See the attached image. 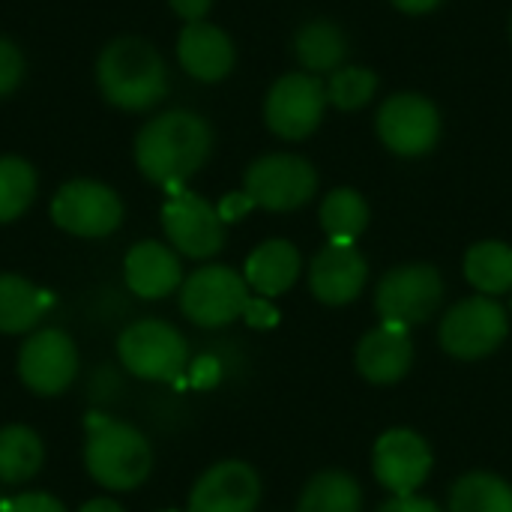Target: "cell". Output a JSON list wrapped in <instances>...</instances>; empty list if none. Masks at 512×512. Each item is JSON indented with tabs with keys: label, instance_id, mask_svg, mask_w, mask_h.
<instances>
[{
	"label": "cell",
	"instance_id": "1",
	"mask_svg": "<svg viewBox=\"0 0 512 512\" xmlns=\"http://www.w3.org/2000/svg\"><path fill=\"white\" fill-rule=\"evenodd\" d=\"M210 150L213 129L201 114L165 111L141 126L135 138V165L150 183L174 195L192 174L204 168Z\"/></svg>",
	"mask_w": 512,
	"mask_h": 512
},
{
	"label": "cell",
	"instance_id": "2",
	"mask_svg": "<svg viewBox=\"0 0 512 512\" xmlns=\"http://www.w3.org/2000/svg\"><path fill=\"white\" fill-rule=\"evenodd\" d=\"M96 81L102 96L123 111H147L168 93L162 54L138 36H120L102 48L96 60Z\"/></svg>",
	"mask_w": 512,
	"mask_h": 512
},
{
	"label": "cell",
	"instance_id": "3",
	"mask_svg": "<svg viewBox=\"0 0 512 512\" xmlns=\"http://www.w3.org/2000/svg\"><path fill=\"white\" fill-rule=\"evenodd\" d=\"M84 468L93 483L108 492H132L153 471V447L147 435L108 414L87 417Z\"/></svg>",
	"mask_w": 512,
	"mask_h": 512
},
{
	"label": "cell",
	"instance_id": "4",
	"mask_svg": "<svg viewBox=\"0 0 512 512\" xmlns=\"http://www.w3.org/2000/svg\"><path fill=\"white\" fill-rule=\"evenodd\" d=\"M117 360L141 381L177 384L189 372V342L174 324L162 318H141L117 336Z\"/></svg>",
	"mask_w": 512,
	"mask_h": 512
},
{
	"label": "cell",
	"instance_id": "5",
	"mask_svg": "<svg viewBox=\"0 0 512 512\" xmlns=\"http://www.w3.org/2000/svg\"><path fill=\"white\" fill-rule=\"evenodd\" d=\"M249 303V285L246 279L225 267V264H207L189 273L180 285V312L195 327H228L237 318H243Z\"/></svg>",
	"mask_w": 512,
	"mask_h": 512
},
{
	"label": "cell",
	"instance_id": "6",
	"mask_svg": "<svg viewBox=\"0 0 512 512\" xmlns=\"http://www.w3.org/2000/svg\"><path fill=\"white\" fill-rule=\"evenodd\" d=\"M510 333L507 309L486 294L459 300L441 318V348L456 360H483L495 354Z\"/></svg>",
	"mask_w": 512,
	"mask_h": 512
},
{
	"label": "cell",
	"instance_id": "7",
	"mask_svg": "<svg viewBox=\"0 0 512 512\" xmlns=\"http://www.w3.org/2000/svg\"><path fill=\"white\" fill-rule=\"evenodd\" d=\"M441 303H444V279L432 264L393 267L375 288L378 315L402 327L432 321Z\"/></svg>",
	"mask_w": 512,
	"mask_h": 512
},
{
	"label": "cell",
	"instance_id": "8",
	"mask_svg": "<svg viewBox=\"0 0 512 512\" xmlns=\"http://www.w3.org/2000/svg\"><path fill=\"white\" fill-rule=\"evenodd\" d=\"M318 189V174L309 159L291 153H270L249 165L243 177V192L255 207L270 213H291L312 201Z\"/></svg>",
	"mask_w": 512,
	"mask_h": 512
},
{
	"label": "cell",
	"instance_id": "9",
	"mask_svg": "<svg viewBox=\"0 0 512 512\" xmlns=\"http://www.w3.org/2000/svg\"><path fill=\"white\" fill-rule=\"evenodd\" d=\"M51 222L72 237L99 240L120 228L123 201L99 180H69L51 198Z\"/></svg>",
	"mask_w": 512,
	"mask_h": 512
},
{
	"label": "cell",
	"instance_id": "10",
	"mask_svg": "<svg viewBox=\"0 0 512 512\" xmlns=\"http://www.w3.org/2000/svg\"><path fill=\"white\" fill-rule=\"evenodd\" d=\"M21 384L33 396H60L78 378V348L72 336L60 327L36 330L24 339L15 360Z\"/></svg>",
	"mask_w": 512,
	"mask_h": 512
},
{
	"label": "cell",
	"instance_id": "11",
	"mask_svg": "<svg viewBox=\"0 0 512 512\" xmlns=\"http://www.w3.org/2000/svg\"><path fill=\"white\" fill-rule=\"evenodd\" d=\"M324 108L327 87L321 84V78L309 72H291L270 87L264 102V120L273 135L285 141H303L321 126Z\"/></svg>",
	"mask_w": 512,
	"mask_h": 512
},
{
	"label": "cell",
	"instance_id": "12",
	"mask_svg": "<svg viewBox=\"0 0 512 512\" xmlns=\"http://www.w3.org/2000/svg\"><path fill=\"white\" fill-rule=\"evenodd\" d=\"M162 228L171 249L195 261L213 258L225 246V222L219 210L189 189L168 195L162 207Z\"/></svg>",
	"mask_w": 512,
	"mask_h": 512
},
{
	"label": "cell",
	"instance_id": "13",
	"mask_svg": "<svg viewBox=\"0 0 512 512\" xmlns=\"http://www.w3.org/2000/svg\"><path fill=\"white\" fill-rule=\"evenodd\" d=\"M378 138L396 156H423L441 138V114L420 93H396L378 111Z\"/></svg>",
	"mask_w": 512,
	"mask_h": 512
},
{
	"label": "cell",
	"instance_id": "14",
	"mask_svg": "<svg viewBox=\"0 0 512 512\" xmlns=\"http://www.w3.org/2000/svg\"><path fill=\"white\" fill-rule=\"evenodd\" d=\"M372 471L393 498L417 495L432 474V450L423 435L411 429H390L375 441Z\"/></svg>",
	"mask_w": 512,
	"mask_h": 512
},
{
	"label": "cell",
	"instance_id": "15",
	"mask_svg": "<svg viewBox=\"0 0 512 512\" xmlns=\"http://www.w3.org/2000/svg\"><path fill=\"white\" fill-rule=\"evenodd\" d=\"M261 504V477L249 462L225 459L207 468L192 492L186 512H255Z\"/></svg>",
	"mask_w": 512,
	"mask_h": 512
},
{
	"label": "cell",
	"instance_id": "16",
	"mask_svg": "<svg viewBox=\"0 0 512 512\" xmlns=\"http://www.w3.org/2000/svg\"><path fill=\"white\" fill-rule=\"evenodd\" d=\"M369 279L366 258L354 249V243H327L309 267V288L327 306L354 303Z\"/></svg>",
	"mask_w": 512,
	"mask_h": 512
},
{
	"label": "cell",
	"instance_id": "17",
	"mask_svg": "<svg viewBox=\"0 0 512 512\" xmlns=\"http://www.w3.org/2000/svg\"><path fill=\"white\" fill-rule=\"evenodd\" d=\"M123 279L135 297L162 300V297H171L174 291H180L183 264L171 246H165L159 240H141L123 258Z\"/></svg>",
	"mask_w": 512,
	"mask_h": 512
},
{
	"label": "cell",
	"instance_id": "18",
	"mask_svg": "<svg viewBox=\"0 0 512 512\" xmlns=\"http://www.w3.org/2000/svg\"><path fill=\"white\" fill-rule=\"evenodd\" d=\"M414 366V339L402 324H378L357 345V372L369 384H396Z\"/></svg>",
	"mask_w": 512,
	"mask_h": 512
},
{
	"label": "cell",
	"instance_id": "19",
	"mask_svg": "<svg viewBox=\"0 0 512 512\" xmlns=\"http://www.w3.org/2000/svg\"><path fill=\"white\" fill-rule=\"evenodd\" d=\"M177 57H180V66L192 78L207 81V84L222 81L234 69V60H237L231 36L207 21H192L180 30Z\"/></svg>",
	"mask_w": 512,
	"mask_h": 512
},
{
	"label": "cell",
	"instance_id": "20",
	"mask_svg": "<svg viewBox=\"0 0 512 512\" xmlns=\"http://www.w3.org/2000/svg\"><path fill=\"white\" fill-rule=\"evenodd\" d=\"M297 276H300V252L288 240L261 243L246 258V267H243V279L258 297H279L291 291Z\"/></svg>",
	"mask_w": 512,
	"mask_h": 512
},
{
	"label": "cell",
	"instance_id": "21",
	"mask_svg": "<svg viewBox=\"0 0 512 512\" xmlns=\"http://www.w3.org/2000/svg\"><path fill=\"white\" fill-rule=\"evenodd\" d=\"M51 309V294L18 273H0V333L21 336L39 327Z\"/></svg>",
	"mask_w": 512,
	"mask_h": 512
},
{
	"label": "cell",
	"instance_id": "22",
	"mask_svg": "<svg viewBox=\"0 0 512 512\" xmlns=\"http://www.w3.org/2000/svg\"><path fill=\"white\" fill-rule=\"evenodd\" d=\"M45 465V441L36 429L12 423L0 429V483L24 486Z\"/></svg>",
	"mask_w": 512,
	"mask_h": 512
},
{
	"label": "cell",
	"instance_id": "23",
	"mask_svg": "<svg viewBox=\"0 0 512 512\" xmlns=\"http://www.w3.org/2000/svg\"><path fill=\"white\" fill-rule=\"evenodd\" d=\"M294 54L309 75H333L348 57V39L333 21H309L294 39Z\"/></svg>",
	"mask_w": 512,
	"mask_h": 512
},
{
	"label": "cell",
	"instance_id": "24",
	"mask_svg": "<svg viewBox=\"0 0 512 512\" xmlns=\"http://www.w3.org/2000/svg\"><path fill=\"white\" fill-rule=\"evenodd\" d=\"M465 279L486 297L512 291V246L501 240L474 243L465 255Z\"/></svg>",
	"mask_w": 512,
	"mask_h": 512
},
{
	"label": "cell",
	"instance_id": "25",
	"mask_svg": "<svg viewBox=\"0 0 512 512\" xmlns=\"http://www.w3.org/2000/svg\"><path fill=\"white\" fill-rule=\"evenodd\" d=\"M297 512H363V489L345 471H321L303 489Z\"/></svg>",
	"mask_w": 512,
	"mask_h": 512
},
{
	"label": "cell",
	"instance_id": "26",
	"mask_svg": "<svg viewBox=\"0 0 512 512\" xmlns=\"http://www.w3.org/2000/svg\"><path fill=\"white\" fill-rule=\"evenodd\" d=\"M450 512H512V486L495 474L471 471L453 483Z\"/></svg>",
	"mask_w": 512,
	"mask_h": 512
},
{
	"label": "cell",
	"instance_id": "27",
	"mask_svg": "<svg viewBox=\"0 0 512 512\" xmlns=\"http://www.w3.org/2000/svg\"><path fill=\"white\" fill-rule=\"evenodd\" d=\"M318 216L330 243H354L369 225V204L357 189H333Z\"/></svg>",
	"mask_w": 512,
	"mask_h": 512
},
{
	"label": "cell",
	"instance_id": "28",
	"mask_svg": "<svg viewBox=\"0 0 512 512\" xmlns=\"http://www.w3.org/2000/svg\"><path fill=\"white\" fill-rule=\"evenodd\" d=\"M36 198V171L21 156H0V225L15 222Z\"/></svg>",
	"mask_w": 512,
	"mask_h": 512
},
{
	"label": "cell",
	"instance_id": "29",
	"mask_svg": "<svg viewBox=\"0 0 512 512\" xmlns=\"http://www.w3.org/2000/svg\"><path fill=\"white\" fill-rule=\"evenodd\" d=\"M378 90V75L366 66H345L336 69L327 84V102H333L342 111H360L372 102Z\"/></svg>",
	"mask_w": 512,
	"mask_h": 512
},
{
	"label": "cell",
	"instance_id": "30",
	"mask_svg": "<svg viewBox=\"0 0 512 512\" xmlns=\"http://www.w3.org/2000/svg\"><path fill=\"white\" fill-rule=\"evenodd\" d=\"M24 78V57L15 42L0 36V96H9Z\"/></svg>",
	"mask_w": 512,
	"mask_h": 512
},
{
	"label": "cell",
	"instance_id": "31",
	"mask_svg": "<svg viewBox=\"0 0 512 512\" xmlns=\"http://www.w3.org/2000/svg\"><path fill=\"white\" fill-rule=\"evenodd\" d=\"M0 512H69L63 507V501H57L48 492H21L15 495L9 504H3Z\"/></svg>",
	"mask_w": 512,
	"mask_h": 512
},
{
	"label": "cell",
	"instance_id": "32",
	"mask_svg": "<svg viewBox=\"0 0 512 512\" xmlns=\"http://www.w3.org/2000/svg\"><path fill=\"white\" fill-rule=\"evenodd\" d=\"M243 321L249 327H255V330H270V327H276L279 312H276V306L267 297H249L246 312H243Z\"/></svg>",
	"mask_w": 512,
	"mask_h": 512
},
{
	"label": "cell",
	"instance_id": "33",
	"mask_svg": "<svg viewBox=\"0 0 512 512\" xmlns=\"http://www.w3.org/2000/svg\"><path fill=\"white\" fill-rule=\"evenodd\" d=\"M219 216H222V222L225 225H231V222H237V219H243L249 210H255V201L246 195V192H231V195H225L222 201H219Z\"/></svg>",
	"mask_w": 512,
	"mask_h": 512
},
{
	"label": "cell",
	"instance_id": "34",
	"mask_svg": "<svg viewBox=\"0 0 512 512\" xmlns=\"http://www.w3.org/2000/svg\"><path fill=\"white\" fill-rule=\"evenodd\" d=\"M378 512H441V507L429 498H420V495H405V498H393L387 501Z\"/></svg>",
	"mask_w": 512,
	"mask_h": 512
},
{
	"label": "cell",
	"instance_id": "35",
	"mask_svg": "<svg viewBox=\"0 0 512 512\" xmlns=\"http://www.w3.org/2000/svg\"><path fill=\"white\" fill-rule=\"evenodd\" d=\"M219 363L213 360V357H201V360H195V366L189 369V378H192V384L195 387H213L216 381H219Z\"/></svg>",
	"mask_w": 512,
	"mask_h": 512
},
{
	"label": "cell",
	"instance_id": "36",
	"mask_svg": "<svg viewBox=\"0 0 512 512\" xmlns=\"http://www.w3.org/2000/svg\"><path fill=\"white\" fill-rule=\"evenodd\" d=\"M168 3H171V9H174L186 24L204 21V15H207L210 6H213V0H168Z\"/></svg>",
	"mask_w": 512,
	"mask_h": 512
},
{
	"label": "cell",
	"instance_id": "37",
	"mask_svg": "<svg viewBox=\"0 0 512 512\" xmlns=\"http://www.w3.org/2000/svg\"><path fill=\"white\" fill-rule=\"evenodd\" d=\"M441 0H393V6H399L402 12L408 15H423V12H432Z\"/></svg>",
	"mask_w": 512,
	"mask_h": 512
},
{
	"label": "cell",
	"instance_id": "38",
	"mask_svg": "<svg viewBox=\"0 0 512 512\" xmlns=\"http://www.w3.org/2000/svg\"><path fill=\"white\" fill-rule=\"evenodd\" d=\"M78 512H126L114 498H93V501H87V504H81V510Z\"/></svg>",
	"mask_w": 512,
	"mask_h": 512
},
{
	"label": "cell",
	"instance_id": "39",
	"mask_svg": "<svg viewBox=\"0 0 512 512\" xmlns=\"http://www.w3.org/2000/svg\"><path fill=\"white\" fill-rule=\"evenodd\" d=\"M159 512H180V510H159Z\"/></svg>",
	"mask_w": 512,
	"mask_h": 512
},
{
	"label": "cell",
	"instance_id": "40",
	"mask_svg": "<svg viewBox=\"0 0 512 512\" xmlns=\"http://www.w3.org/2000/svg\"><path fill=\"white\" fill-rule=\"evenodd\" d=\"M0 510H3V501H0Z\"/></svg>",
	"mask_w": 512,
	"mask_h": 512
}]
</instances>
